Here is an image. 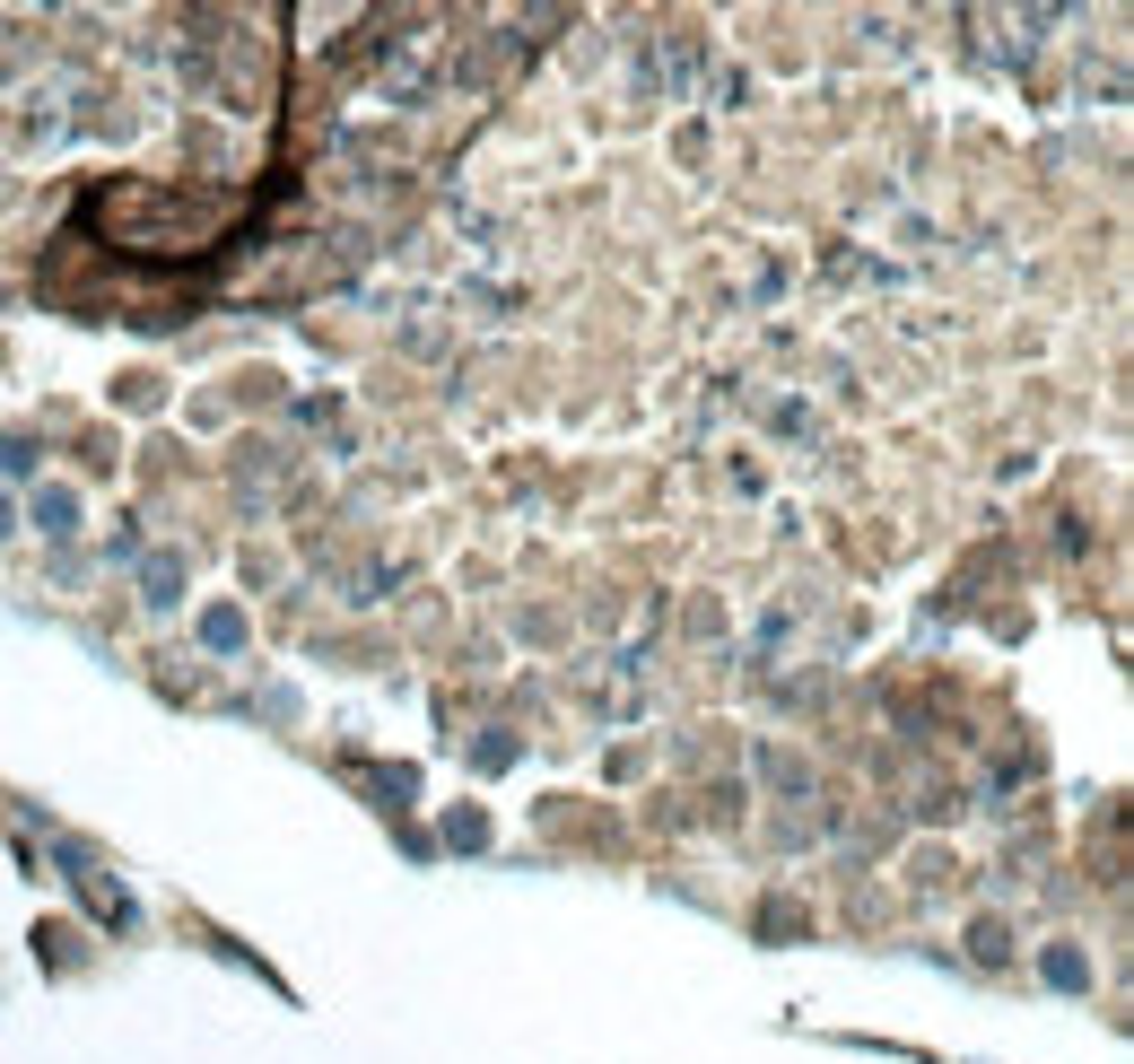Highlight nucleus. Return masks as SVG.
Masks as SVG:
<instances>
[{
  "mask_svg": "<svg viewBox=\"0 0 1134 1064\" xmlns=\"http://www.w3.org/2000/svg\"><path fill=\"white\" fill-rule=\"evenodd\" d=\"M202 637H210L218 655H228V646H244V620H236V611H210V620H202Z\"/></svg>",
  "mask_w": 1134,
  "mask_h": 1064,
  "instance_id": "nucleus-2",
  "label": "nucleus"
},
{
  "mask_svg": "<svg viewBox=\"0 0 1134 1064\" xmlns=\"http://www.w3.org/2000/svg\"><path fill=\"white\" fill-rule=\"evenodd\" d=\"M175 576H184L175 559H149V602H175Z\"/></svg>",
  "mask_w": 1134,
  "mask_h": 1064,
  "instance_id": "nucleus-3",
  "label": "nucleus"
},
{
  "mask_svg": "<svg viewBox=\"0 0 1134 1064\" xmlns=\"http://www.w3.org/2000/svg\"><path fill=\"white\" fill-rule=\"evenodd\" d=\"M1047 977H1056V986H1082L1091 969H1082V951H1047Z\"/></svg>",
  "mask_w": 1134,
  "mask_h": 1064,
  "instance_id": "nucleus-4",
  "label": "nucleus"
},
{
  "mask_svg": "<svg viewBox=\"0 0 1134 1064\" xmlns=\"http://www.w3.org/2000/svg\"><path fill=\"white\" fill-rule=\"evenodd\" d=\"M36 524H44V533H70V489H44V498H36Z\"/></svg>",
  "mask_w": 1134,
  "mask_h": 1064,
  "instance_id": "nucleus-1",
  "label": "nucleus"
}]
</instances>
